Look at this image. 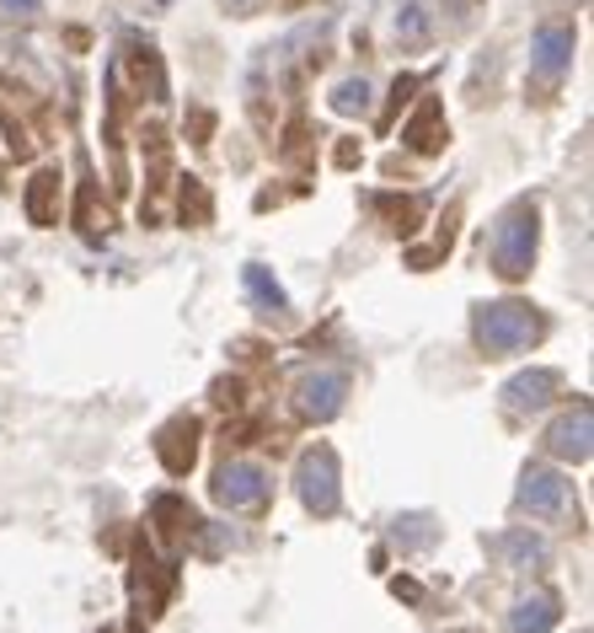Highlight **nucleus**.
<instances>
[{"label": "nucleus", "mask_w": 594, "mask_h": 633, "mask_svg": "<svg viewBox=\"0 0 594 633\" xmlns=\"http://www.w3.org/2000/svg\"><path fill=\"white\" fill-rule=\"evenodd\" d=\"M562 623V596L552 586H536L530 596H519L515 612H509V629L504 633H552Z\"/></svg>", "instance_id": "f8f14e48"}, {"label": "nucleus", "mask_w": 594, "mask_h": 633, "mask_svg": "<svg viewBox=\"0 0 594 633\" xmlns=\"http://www.w3.org/2000/svg\"><path fill=\"white\" fill-rule=\"evenodd\" d=\"M289 397H295V414L306 424H327L343 414V403H349V371H332V365H317V371H300L295 386H289Z\"/></svg>", "instance_id": "39448f33"}, {"label": "nucleus", "mask_w": 594, "mask_h": 633, "mask_svg": "<svg viewBox=\"0 0 594 633\" xmlns=\"http://www.w3.org/2000/svg\"><path fill=\"white\" fill-rule=\"evenodd\" d=\"M487 11V0H439V17L455 28V33H466V28H476V17Z\"/></svg>", "instance_id": "a211bd4d"}, {"label": "nucleus", "mask_w": 594, "mask_h": 633, "mask_svg": "<svg viewBox=\"0 0 594 633\" xmlns=\"http://www.w3.org/2000/svg\"><path fill=\"white\" fill-rule=\"evenodd\" d=\"M0 11H6V17H33L38 0H0Z\"/></svg>", "instance_id": "5701e85b"}, {"label": "nucleus", "mask_w": 594, "mask_h": 633, "mask_svg": "<svg viewBox=\"0 0 594 633\" xmlns=\"http://www.w3.org/2000/svg\"><path fill=\"white\" fill-rule=\"evenodd\" d=\"M295 494L311 515H338L343 510V467H338V451L332 446H311L300 462H295Z\"/></svg>", "instance_id": "7ed1b4c3"}, {"label": "nucleus", "mask_w": 594, "mask_h": 633, "mask_svg": "<svg viewBox=\"0 0 594 633\" xmlns=\"http://www.w3.org/2000/svg\"><path fill=\"white\" fill-rule=\"evenodd\" d=\"M220 6H226V11H252L257 0H220Z\"/></svg>", "instance_id": "b1692460"}, {"label": "nucleus", "mask_w": 594, "mask_h": 633, "mask_svg": "<svg viewBox=\"0 0 594 633\" xmlns=\"http://www.w3.org/2000/svg\"><path fill=\"white\" fill-rule=\"evenodd\" d=\"M156 457L172 478H188V472H194V462H198V419L194 414H177L172 424H161L156 429Z\"/></svg>", "instance_id": "9d476101"}, {"label": "nucleus", "mask_w": 594, "mask_h": 633, "mask_svg": "<svg viewBox=\"0 0 594 633\" xmlns=\"http://www.w3.org/2000/svg\"><path fill=\"white\" fill-rule=\"evenodd\" d=\"M536 248H541V199H515L504 205L493 220V237H487V258H493V274L519 285L530 269H536Z\"/></svg>", "instance_id": "f03ea898"}, {"label": "nucleus", "mask_w": 594, "mask_h": 633, "mask_svg": "<svg viewBox=\"0 0 594 633\" xmlns=\"http://www.w3.org/2000/svg\"><path fill=\"white\" fill-rule=\"evenodd\" d=\"M472 338L487 360H509L547 338V317L530 301H482L472 312Z\"/></svg>", "instance_id": "f257e3e1"}, {"label": "nucleus", "mask_w": 594, "mask_h": 633, "mask_svg": "<svg viewBox=\"0 0 594 633\" xmlns=\"http://www.w3.org/2000/svg\"><path fill=\"white\" fill-rule=\"evenodd\" d=\"M573 48H579V33L573 22H541L530 33V70L547 76V81H562L573 70Z\"/></svg>", "instance_id": "6e6552de"}, {"label": "nucleus", "mask_w": 594, "mask_h": 633, "mask_svg": "<svg viewBox=\"0 0 594 633\" xmlns=\"http://www.w3.org/2000/svg\"><path fill=\"white\" fill-rule=\"evenodd\" d=\"M498 397H504V414H509V419H530V414L552 408V397H562V371L530 365V371H519L515 381H504Z\"/></svg>", "instance_id": "0eeeda50"}, {"label": "nucleus", "mask_w": 594, "mask_h": 633, "mask_svg": "<svg viewBox=\"0 0 594 633\" xmlns=\"http://www.w3.org/2000/svg\"><path fill=\"white\" fill-rule=\"evenodd\" d=\"M151 521H172V526H161V543L166 548H188L204 537V521H198V510L188 500H177V494H161L156 505H151Z\"/></svg>", "instance_id": "ddd939ff"}, {"label": "nucleus", "mask_w": 594, "mask_h": 633, "mask_svg": "<svg viewBox=\"0 0 594 633\" xmlns=\"http://www.w3.org/2000/svg\"><path fill=\"white\" fill-rule=\"evenodd\" d=\"M444 140H450L444 108H439V97H424V102H418V113L402 124V145H407V151H418V156H439V151H444Z\"/></svg>", "instance_id": "9b49d317"}, {"label": "nucleus", "mask_w": 594, "mask_h": 633, "mask_svg": "<svg viewBox=\"0 0 594 633\" xmlns=\"http://www.w3.org/2000/svg\"><path fill=\"white\" fill-rule=\"evenodd\" d=\"M209 494H215V505L231 510V515H257L274 500V478H268V467L257 462H226L215 472Z\"/></svg>", "instance_id": "20e7f679"}, {"label": "nucleus", "mask_w": 594, "mask_h": 633, "mask_svg": "<svg viewBox=\"0 0 594 633\" xmlns=\"http://www.w3.org/2000/svg\"><path fill=\"white\" fill-rule=\"evenodd\" d=\"M183 220L188 226H209V194L198 177H183Z\"/></svg>", "instance_id": "6ab92c4d"}, {"label": "nucleus", "mask_w": 594, "mask_h": 633, "mask_svg": "<svg viewBox=\"0 0 594 633\" xmlns=\"http://www.w3.org/2000/svg\"><path fill=\"white\" fill-rule=\"evenodd\" d=\"M370 108H375V86L364 81V76H349V81L332 86V113L354 119V113H370Z\"/></svg>", "instance_id": "f3484780"}, {"label": "nucleus", "mask_w": 594, "mask_h": 633, "mask_svg": "<svg viewBox=\"0 0 594 633\" xmlns=\"http://www.w3.org/2000/svg\"><path fill=\"white\" fill-rule=\"evenodd\" d=\"M579 633H590V629H579Z\"/></svg>", "instance_id": "bb28decb"}, {"label": "nucleus", "mask_w": 594, "mask_h": 633, "mask_svg": "<svg viewBox=\"0 0 594 633\" xmlns=\"http://www.w3.org/2000/svg\"><path fill=\"white\" fill-rule=\"evenodd\" d=\"M424 521H429V515H407V526H424ZM396 543H402V548H429L435 532H402V526H396Z\"/></svg>", "instance_id": "412c9836"}, {"label": "nucleus", "mask_w": 594, "mask_h": 633, "mask_svg": "<svg viewBox=\"0 0 594 633\" xmlns=\"http://www.w3.org/2000/svg\"><path fill=\"white\" fill-rule=\"evenodd\" d=\"M396 43L402 48H429L435 39V11H429V0H396Z\"/></svg>", "instance_id": "4468645a"}, {"label": "nucleus", "mask_w": 594, "mask_h": 633, "mask_svg": "<svg viewBox=\"0 0 594 633\" xmlns=\"http://www.w3.org/2000/svg\"><path fill=\"white\" fill-rule=\"evenodd\" d=\"M594 440V414H590V403H579L573 414H562V419L547 429V451H552L557 462H573V467H584L590 462V446Z\"/></svg>", "instance_id": "1a4fd4ad"}, {"label": "nucleus", "mask_w": 594, "mask_h": 633, "mask_svg": "<svg viewBox=\"0 0 594 633\" xmlns=\"http://www.w3.org/2000/svg\"><path fill=\"white\" fill-rule=\"evenodd\" d=\"M413 91H418V76H396V81H392V108H386V119H392L402 102H413Z\"/></svg>", "instance_id": "4be33fe9"}, {"label": "nucleus", "mask_w": 594, "mask_h": 633, "mask_svg": "<svg viewBox=\"0 0 594 633\" xmlns=\"http://www.w3.org/2000/svg\"><path fill=\"white\" fill-rule=\"evenodd\" d=\"M59 167H43L33 183H28V220L33 226H54L59 220Z\"/></svg>", "instance_id": "2eb2a0df"}, {"label": "nucleus", "mask_w": 594, "mask_h": 633, "mask_svg": "<svg viewBox=\"0 0 594 633\" xmlns=\"http://www.w3.org/2000/svg\"><path fill=\"white\" fill-rule=\"evenodd\" d=\"M241 285H246V296L263 306V317H284V312H289V296L278 291V280L268 274V269H263V263H246Z\"/></svg>", "instance_id": "dca6fc26"}, {"label": "nucleus", "mask_w": 594, "mask_h": 633, "mask_svg": "<svg viewBox=\"0 0 594 633\" xmlns=\"http://www.w3.org/2000/svg\"><path fill=\"white\" fill-rule=\"evenodd\" d=\"M498 548L509 553L515 564H547V543H541V537H530V532H515V537H504Z\"/></svg>", "instance_id": "aec40b11"}, {"label": "nucleus", "mask_w": 594, "mask_h": 633, "mask_svg": "<svg viewBox=\"0 0 594 633\" xmlns=\"http://www.w3.org/2000/svg\"><path fill=\"white\" fill-rule=\"evenodd\" d=\"M450 633H476V629H450Z\"/></svg>", "instance_id": "a878e982"}, {"label": "nucleus", "mask_w": 594, "mask_h": 633, "mask_svg": "<svg viewBox=\"0 0 594 633\" xmlns=\"http://www.w3.org/2000/svg\"><path fill=\"white\" fill-rule=\"evenodd\" d=\"M515 505L525 510V515H536V521H562L568 505H573V483H568L562 472H552V467L530 462L525 472H519Z\"/></svg>", "instance_id": "423d86ee"}, {"label": "nucleus", "mask_w": 594, "mask_h": 633, "mask_svg": "<svg viewBox=\"0 0 594 633\" xmlns=\"http://www.w3.org/2000/svg\"><path fill=\"white\" fill-rule=\"evenodd\" d=\"M552 6H568V11H573V6H584V0H552Z\"/></svg>", "instance_id": "393cba45"}]
</instances>
